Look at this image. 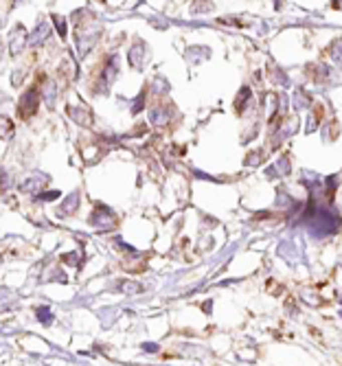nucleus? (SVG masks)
I'll use <instances>...</instances> for the list:
<instances>
[{
	"instance_id": "nucleus-1",
	"label": "nucleus",
	"mask_w": 342,
	"mask_h": 366,
	"mask_svg": "<svg viewBox=\"0 0 342 366\" xmlns=\"http://www.w3.org/2000/svg\"><path fill=\"white\" fill-rule=\"evenodd\" d=\"M40 103V97H38V90L31 88L22 94L20 99V116H29V114L35 112V105Z\"/></svg>"
},
{
	"instance_id": "nucleus-2",
	"label": "nucleus",
	"mask_w": 342,
	"mask_h": 366,
	"mask_svg": "<svg viewBox=\"0 0 342 366\" xmlns=\"http://www.w3.org/2000/svg\"><path fill=\"white\" fill-rule=\"evenodd\" d=\"M145 46H143V42H136L134 46H132V51H130V64L134 66V68H141V57H145V53H141Z\"/></svg>"
},
{
	"instance_id": "nucleus-3",
	"label": "nucleus",
	"mask_w": 342,
	"mask_h": 366,
	"mask_svg": "<svg viewBox=\"0 0 342 366\" xmlns=\"http://www.w3.org/2000/svg\"><path fill=\"white\" fill-rule=\"evenodd\" d=\"M46 33H49V29H46V25H42V27H38V31H35V38H31L29 42H31L33 46H38V44H42V42H44Z\"/></svg>"
},
{
	"instance_id": "nucleus-4",
	"label": "nucleus",
	"mask_w": 342,
	"mask_h": 366,
	"mask_svg": "<svg viewBox=\"0 0 342 366\" xmlns=\"http://www.w3.org/2000/svg\"><path fill=\"white\" fill-rule=\"evenodd\" d=\"M248 97H250V88H244L242 94L237 97V112L244 110V103H246V99H248Z\"/></svg>"
},
{
	"instance_id": "nucleus-5",
	"label": "nucleus",
	"mask_w": 342,
	"mask_h": 366,
	"mask_svg": "<svg viewBox=\"0 0 342 366\" xmlns=\"http://www.w3.org/2000/svg\"><path fill=\"white\" fill-rule=\"evenodd\" d=\"M55 27L59 29V35H62V38H64V35H66V27H64V20H59L57 16H55Z\"/></svg>"
}]
</instances>
